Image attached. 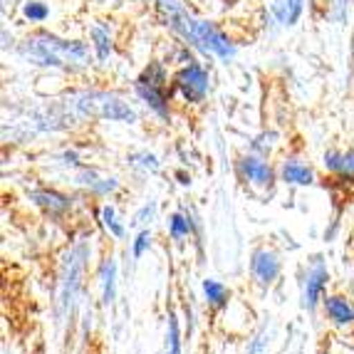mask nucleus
<instances>
[{"instance_id": "1", "label": "nucleus", "mask_w": 354, "mask_h": 354, "mask_svg": "<svg viewBox=\"0 0 354 354\" xmlns=\"http://www.w3.org/2000/svg\"><path fill=\"white\" fill-rule=\"evenodd\" d=\"M20 57L40 67H59V70H75L89 65V53L82 42L59 40L48 32L32 35L18 48Z\"/></svg>"}, {"instance_id": "2", "label": "nucleus", "mask_w": 354, "mask_h": 354, "mask_svg": "<svg viewBox=\"0 0 354 354\" xmlns=\"http://www.w3.org/2000/svg\"><path fill=\"white\" fill-rule=\"evenodd\" d=\"M194 45L201 48L203 53L216 55V57H221V59H233V55H236L233 42H230L216 25L208 23V20H196Z\"/></svg>"}, {"instance_id": "3", "label": "nucleus", "mask_w": 354, "mask_h": 354, "mask_svg": "<svg viewBox=\"0 0 354 354\" xmlns=\"http://www.w3.org/2000/svg\"><path fill=\"white\" fill-rule=\"evenodd\" d=\"M176 89L181 92V97L191 104H198V102L206 100L208 95V72L203 70L198 62H189L174 80Z\"/></svg>"}, {"instance_id": "4", "label": "nucleus", "mask_w": 354, "mask_h": 354, "mask_svg": "<svg viewBox=\"0 0 354 354\" xmlns=\"http://www.w3.org/2000/svg\"><path fill=\"white\" fill-rule=\"evenodd\" d=\"M84 260H87V245L80 243V245L70 253V258H67V272H65V280H62V305L72 302L77 288H80V278H82V270H84Z\"/></svg>"}, {"instance_id": "5", "label": "nucleus", "mask_w": 354, "mask_h": 354, "mask_svg": "<svg viewBox=\"0 0 354 354\" xmlns=\"http://www.w3.org/2000/svg\"><path fill=\"white\" fill-rule=\"evenodd\" d=\"M250 272H253V280L258 285H270L275 283V278L280 275V260L278 255L268 248H258L253 253V260H250Z\"/></svg>"}, {"instance_id": "6", "label": "nucleus", "mask_w": 354, "mask_h": 354, "mask_svg": "<svg viewBox=\"0 0 354 354\" xmlns=\"http://www.w3.org/2000/svg\"><path fill=\"white\" fill-rule=\"evenodd\" d=\"M238 174H241L243 181H250L255 186H272V181H275L272 166L260 156H253V153L238 159Z\"/></svg>"}, {"instance_id": "7", "label": "nucleus", "mask_w": 354, "mask_h": 354, "mask_svg": "<svg viewBox=\"0 0 354 354\" xmlns=\"http://www.w3.org/2000/svg\"><path fill=\"white\" fill-rule=\"evenodd\" d=\"M327 280H330V272H327V268L319 263V258H315L313 268H310V272H307L305 295H302V297H305L307 310H315L319 300H325V297H322V292H325V288H327Z\"/></svg>"}, {"instance_id": "8", "label": "nucleus", "mask_w": 354, "mask_h": 354, "mask_svg": "<svg viewBox=\"0 0 354 354\" xmlns=\"http://www.w3.org/2000/svg\"><path fill=\"white\" fill-rule=\"evenodd\" d=\"M134 87H136V95L142 97L144 104H147L156 117H161V119L171 117V112H169V97H166V89L153 87V84H147V82H142V80H136Z\"/></svg>"}, {"instance_id": "9", "label": "nucleus", "mask_w": 354, "mask_h": 354, "mask_svg": "<svg viewBox=\"0 0 354 354\" xmlns=\"http://www.w3.org/2000/svg\"><path fill=\"white\" fill-rule=\"evenodd\" d=\"M30 201H35L40 208L50 213V216H62L72 208V198L59 191H50V189H37L30 191Z\"/></svg>"}, {"instance_id": "10", "label": "nucleus", "mask_w": 354, "mask_h": 354, "mask_svg": "<svg viewBox=\"0 0 354 354\" xmlns=\"http://www.w3.org/2000/svg\"><path fill=\"white\" fill-rule=\"evenodd\" d=\"M280 178L290 186H313L315 183V171L307 164L297 159H285L280 164Z\"/></svg>"}, {"instance_id": "11", "label": "nucleus", "mask_w": 354, "mask_h": 354, "mask_svg": "<svg viewBox=\"0 0 354 354\" xmlns=\"http://www.w3.org/2000/svg\"><path fill=\"white\" fill-rule=\"evenodd\" d=\"M322 305H325L327 317H330L335 325H352L354 322V305L347 300V297H342V295L325 297Z\"/></svg>"}, {"instance_id": "12", "label": "nucleus", "mask_w": 354, "mask_h": 354, "mask_svg": "<svg viewBox=\"0 0 354 354\" xmlns=\"http://www.w3.org/2000/svg\"><path fill=\"white\" fill-rule=\"evenodd\" d=\"M114 292H117V263L106 260L102 266V302L109 305L114 300Z\"/></svg>"}, {"instance_id": "13", "label": "nucleus", "mask_w": 354, "mask_h": 354, "mask_svg": "<svg viewBox=\"0 0 354 354\" xmlns=\"http://www.w3.org/2000/svg\"><path fill=\"white\" fill-rule=\"evenodd\" d=\"M203 292H206V297H208V305L216 307V310L228 305L230 292L218 283V280H203Z\"/></svg>"}, {"instance_id": "14", "label": "nucleus", "mask_w": 354, "mask_h": 354, "mask_svg": "<svg viewBox=\"0 0 354 354\" xmlns=\"http://www.w3.org/2000/svg\"><path fill=\"white\" fill-rule=\"evenodd\" d=\"M89 37H92V42H95V50H97V57L104 62V59H109V55H112V40H109V30H104L102 25H95V28L89 30Z\"/></svg>"}, {"instance_id": "15", "label": "nucleus", "mask_w": 354, "mask_h": 354, "mask_svg": "<svg viewBox=\"0 0 354 354\" xmlns=\"http://www.w3.org/2000/svg\"><path fill=\"white\" fill-rule=\"evenodd\" d=\"M139 80L147 82V84H153V87L166 89V80H169V75H166V67L161 65V62H149V67L142 72Z\"/></svg>"}, {"instance_id": "16", "label": "nucleus", "mask_w": 354, "mask_h": 354, "mask_svg": "<svg viewBox=\"0 0 354 354\" xmlns=\"http://www.w3.org/2000/svg\"><path fill=\"white\" fill-rule=\"evenodd\" d=\"M169 233H171L174 241H183V238H189L191 236L189 216H183V213H174L171 218H169Z\"/></svg>"}, {"instance_id": "17", "label": "nucleus", "mask_w": 354, "mask_h": 354, "mask_svg": "<svg viewBox=\"0 0 354 354\" xmlns=\"http://www.w3.org/2000/svg\"><path fill=\"white\" fill-rule=\"evenodd\" d=\"M23 15L30 20V23H42V20H48L50 15V8L40 0H28L23 6Z\"/></svg>"}, {"instance_id": "18", "label": "nucleus", "mask_w": 354, "mask_h": 354, "mask_svg": "<svg viewBox=\"0 0 354 354\" xmlns=\"http://www.w3.org/2000/svg\"><path fill=\"white\" fill-rule=\"evenodd\" d=\"M302 6H305V0H285L283 3V23L295 25L302 15Z\"/></svg>"}, {"instance_id": "19", "label": "nucleus", "mask_w": 354, "mask_h": 354, "mask_svg": "<svg viewBox=\"0 0 354 354\" xmlns=\"http://www.w3.org/2000/svg\"><path fill=\"white\" fill-rule=\"evenodd\" d=\"M102 221H104V225L109 228V233H112L114 238H124V225L117 221V213H114L112 206L102 208Z\"/></svg>"}, {"instance_id": "20", "label": "nucleus", "mask_w": 354, "mask_h": 354, "mask_svg": "<svg viewBox=\"0 0 354 354\" xmlns=\"http://www.w3.org/2000/svg\"><path fill=\"white\" fill-rule=\"evenodd\" d=\"M129 161L134 166H142L144 171H159V161H156V156L149 151H139V153H131Z\"/></svg>"}, {"instance_id": "21", "label": "nucleus", "mask_w": 354, "mask_h": 354, "mask_svg": "<svg viewBox=\"0 0 354 354\" xmlns=\"http://www.w3.org/2000/svg\"><path fill=\"white\" fill-rule=\"evenodd\" d=\"M322 161H325L327 171L339 174V176H342V166H344V153L342 151H335V149H330V151H325Z\"/></svg>"}, {"instance_id": "22", "label": "nucleus", "mask_w": 354, "mask_h": 354, "mask_svg": "<svg viewBox=\"0 0 354 354\" xmlns=\"http://www.w3.org/2000/svg\"><path fill=\"white\" fill-rule=\"evenodd\" d=\"M151 248V233L149 230H142L139 236H136V241H134V248H131V253H134V258L139 260L142 258L147 250Z\"/></svg>"}, {"instance_id": "23", "label": "nucleus", "mask_w": 354, "mask_h": 354, "mask_svg": "<svg viewBox=\"0 0 354 354\" xmlns=\"http://www.w3.org/2000/svg\"><path fill=\"white\" fill-rule=\"evenodd\" d=\"M153 213H156V203H149V206H144L142 211L136 213L134 223H147V218H149V221L153 218Z\"/></svg>"}, {"instance_id": "24", "label": "nucleus", "mask_w": 354, "mask_h": 354, "mask_svg": "<svg viewBox=\"0 0 354 354\" xmlns=\"http://www.w3.org/2000/svg\"><path fill=\"white\" fill-rule=\"evenodd\" d=\"M342 176L354 178V151L344 153V166H342Z\"/></svg>"}, {"instance_id": "25", "label": "nucleus", "mask_w": 354, "mask_h": 354, "mask_svg": "<svg viewBox=\"0 0 354 354\" xmlns=\"http://www.w3.org/2000/svg\"><path fill=\"white\" fill-rule=\"evenodd\" d=\"M62 159H65V164L77 166V153L75 151H65V156H62Z\"/></svg>"}]
</instances>
